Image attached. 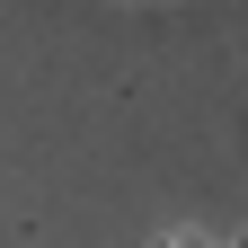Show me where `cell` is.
Masks as SVG:
<instances>
[{"label": "cell", "mask_w": 248, "mask_h": 248, "mask_svg": "<svg viewBox=\"0 0 248 248\" xmlns=\"http://www.w3.org/2000/svg\"><path fill=\"white\" fill-rule=\"evenodd\" d=\"M151 248H213V239H204V231H160Z\"/></svg>", "instance_id": "cell-1"}]
</instances>
